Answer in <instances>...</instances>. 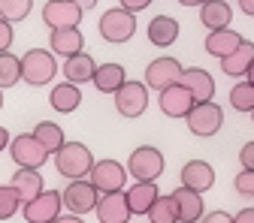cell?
I'll return each mask as SVG.
<instances>
[{
	"label": "cell",
	"mask_w": 254,
	"mask_h": 223,
	"mask_svg": "<svg viewBox=\"0 0 254 223\" xmlns=\"http://www.w3.org/2000/svg\"><path fill=\"white\" fill-rule=\"evenodd\" d=\"M52 157H55V169L67 178V181L88 178L91 169H94V157H91L88 145H82V142H67V145H61V151H55Z\"/></svg>",
	"instance_id": "obj_1"
},
{
	"label": "cell",
	"mask_w": 254,
	"mask_h": 223,
	"mask_svg": "<svg viewBox=\"0 0 254 223\" xmlns=\"http://www.w3.org/2000/svg\"><path fill=\"white\" fill-rule=\"evenodd\" d=\"M58 73V60H55V51H46V48H30L21 54V79L27 85H49Z\"/></svg>",
	"instance_id": "obj_2"
},
{
	"label": "cell",
	"mask_w": 254,
	"mask_h": 223,
	"mask_svg": "<svg viewBox=\"0 0 254 223\" xmlns=\"http://www.w3.org/2000/svg\"><path fill=\"white\" fill-rule=\"evenodd\" d=\"M97 27H100V37L106 43L121 45L127 40H133V34H136V18H133V12H127L124 6H115V9H106L100 15V24Z\"/></svg>",
	"instance_id": "obj_3"
},
{
	"label": "cell",
	"mask_w": 254,
	"mask_h": 223,
	"mask_svg": "<svg viewBox=\"0 0 254 223\" xmlns=\"http://www.w3.org/2000/svg\"><path fill=\"white\" fill-rule=\"evenodd\" d=\"M9 157L18 169H40V166H46L52 154L43 148V142L34 133H21L9 142Z\"/></svg>",
	"instance_id": "obj_4"
},
{
	"label": "cell",
	"mask_w": 254,
	"mask_h": 223,
	"mask_svg": "<svg viewBox=\"0 0 254 223\" xmlns=\"http://www.w3.org/2000/svg\"><path fill=\"white\" fill-rule=\"evenodd\" d=\"M61 196H64V208L73 211V214H88L97 208L100 202V190L94 187V181L88 178H79V181H70L67 190H61Z\"/></svg>",
	"instance_id": "obj_5"
},
{
	"label": "cell",
	"mask_w": 254,
	"mask_h": 223,
	"mask_svg": "<svg viewBox=\"0 0 254 223\" xmlns=\"http://www.w3.org/2000/svg\"><path fill=\"white\" fill-rule=\"evenodd\" d=\"M188 127H190V133L194 136H215L221 127H224V109H221L218 103L206 100V103H197L194 109H190V115L185 118Z\"/></svg>",
	"instance_id": "obj_6"
},
{
	"label": "cell",
	"mask_w": 254,
	"mask_h": 223,
	"mask_svg": "<svg viewBox=\"0 0 254 223\" xmlns=\"http://www.w3.org/2000/svg\"><path fill=\"white\" fill-rule=\"evenodd\" d=\"M127 172H130L136 181H157L164 175V154L151 148V145H142L130 154L127 160Z\"/></svg>",
	"instance_id": "obj_7"
},
{
	"label": "cell",
	"mask_w": 254,
	"mask_h": 223,
	"mask_svg": "<svg viewBox=\"0 0 254 223\" xmlns=\"http://www.w3.org/2000/svg\"><path fill=\"white\" fill-rule=\"evenodd\" d=\"M61 208H64L61 190H43L37 199L21 205V217L27 223H52L55 217H61Z\"/></svg>",
	"instance_id": "obj_8"
},
{
	"label": "cell",
	"mask_w": 254,
	"mask_h": 223,
	"mask_svg": "<svg viewBox=\"0 0 254 223\" xmlns=\"http://www.w3.org/2000/svg\"><path fill=\"white\" fill-rule=\"evenodd\" d=\"M115 109L121 118H139L148 109V85L127 79L115 93Z\"/></svg>",
	"instance_id": "obj_9"
},
{
	"label": "cell",
	"mask_w": 254,
	"mask_h": 223,
	"mask_svg": "<svg viewBox=\"0 0 254 223\" xmlns=\"http://www.w3.org/2000/svg\"><path fill=\"white\" fill-rule=\"evenodd\" d=\"M182 73H185V67H182L176 57H157V60H151L148 67H145V85L161 93V90L179 85L182 82Z\"/></svg>",
	"instance_id": "obj_10"
},
{
	"label": "cell",
	"mask_w": 254,
	"mask_h": 223,
	"mask_svg": "<svg viewBox=\"0 0 254 223\" xmlns=\"http://www.w3.org/2000/svg\"><path fill=\"white\" fill-rule=\"evenodd\" d=\"M82 6L76 0H49L43 6V24H49L52 30H64V27H79L82 21Z\"/></svg>",
	"instance_id": "obj_11"
},
{
	"label": "cell",
	"mask_w": 254,
	"mask_h": 223,
	"mask_svg": "<svg viewBox=\"0 0 254 223\" xmlns=\"http://www.w3.org/2000/svg\"><path fill=\"white\" fill-rule=\"evenodd\" d=\"M127 166H121L118 160H97L91 169V181L100 193H115V190H124V181H127Z\"/></svg>",
	"instance_id": "obj_12"
},
{
	"label": "cell",
	"mask_w": 254,
	"mask_h": 223,
	"mask_svg": "<svg viewBox=\"0 0 254 223\" xmlns=\"http://www.w3.org/2000/svg\"><path fill=\"white\" fill-rule=\"evenodd\" d=\"M157 106H161V112H164L167 118H188L190 109L197 106V100H194V93H190V90L179 82V85L161 90V97H157Z\"/></svg>",
	"instance_id": "obj_13"
},
{
	"label": "cell",
	"mask_w": 254,
	"mask_h": 223,
	"mask_svg": "<svg viewBox=\"0 0 254 223\" xmlns=\"http://www.w3.org/2000/svg\"><path fill=\"white\" fill-rule=\"evenodd\" d=\"M97 220L100 223H127L130 217V202H127V193L124 190H115V193H100V202H97Z\"/></svg>",
	"instance_id": "obj_14"
},
{
	"label": "cell",
	"mask_w": 254,
	"mask_h": 223,
	"mask_svg": "<svg viewBox=\"0 0 254 223\" xmlns=\"http://www.w3.org/2000/svg\"><path fill=\"white\" fill-rule=\"evenodd\" d=\"M173 199H176V208H179V223H200L203 214H206V205H203V193L200 190H190V187H179L173 190Z\"/></svg>",
	"instance_id": "obj_15"
},
{
	"label": "cell",
	"mask_w": 254,
	"mask_h": 223,
	"mask_svg": "<svg viewBox=\"0 0 254 223\" xmlns=\"http://www.w3.org/2000/svg\"><path fill=\"white\" fill-rule=\"evenodd\" d=\"M182 184L190 187V190H200V193H206V190L215 187V169L206 163V160H188L182 166Z\"/></svg>",
	"instance_id": "obj_16"
},
{
	"label": "cell",
	"mask_w": 254,
	"mask_h": 223,
	"mask_svg": "<svg viewBox=\"0 0 254 223\" xmlns=\"http://www.w3.org/2000/svg\"><path fill=\"white\" fill-rule=\"evenodd\" d=\"M94 73H97V63L88 51H79V54H70L64 60V79L73 82V85H85V82H94Z\"/></svg>",
	"instance_id": "obj_17"
},
{
	"label": "cell",
	"mask_w": 254,
	"mask_h": 223,
	"mask_svg": "<svg viewBox=\"0 0 254 223\" xmlns=\"http://www.w3.org/2000/svg\"><path fill=\"white\" fill-rule=\"evenodd\" d=\"M182 85H185L190 93H194L197 103H206V100L215 97V79H212L206 70H200V67L185 70V73H182Z\"/></svg>",
	"instance_id": "obj_18"
},
{
	"label": "cell",
	"mask_w": 254,
	"mask_h": 223,
	"mask_svg": "<svg viewBox=\"0 0 254 223\" xmlns=\"http://www.w3.org/2000/svg\"><path fill=\"white\" fill-rule=\"evenodd\" d=\"M251 63H254V43H242L233 54L227 57H221V73L230 76V79H242L248 70H251Z\"/></svg>",
	"instance_id": "obj_19"
},
{
	"label": "cell",
	"mask_w": 254,
	"mask_h": 223,
	"mask_svg": "<svg viewBox=\"0 0 254 223\" xmlns=\"http://www.w3.org/2000/svg\"><path fill=\"white\" fill-rule=\"evenodd\" d=\"M242 43H245V40L236 34V30L224 27V30H209V37H206V45H203V48H206L212 57H227V54H233Z\"/></svg>",
	"instance_id": "obj_20"
},
{
	"label": "cell",
	"mask_w": 254,
	"mask_h": 223,
	"mask_svg": "<svg viewBox=\"0 0 254 223\" xmlns=\"http://www.w3.org/2000/svg\"><path fill=\"white\" fill-rule=\"evenodd\" d=\"M200 21L209 30H224L233 21V6L227 3V0H206V3L200 6Z\"/></svg>",
	"instance_id": "obj_21"
},
{
	"label": "cell",
	"mask_w": 254,
	"mask_h": 223,
	"mask_svg": "<svg viewBox=\"0 0 254 223\" xmlns=\"http://www.w3.org/2000/svg\"><path fill=\"white\" fill-rule=\"evenodd\" d=\"M49 48H52L55 54H64V57H70V54H79V51L85 48V37H82V30H79V27L52 30Z\"/></svg>",
	"instance_id": "obj_22"
},
{
	"label": "cell",
	"mask_w": 254,
	"mask_h": 223,
	"mask_svg": "<svg viewBox=\"0 0 254 223\" xmlns=\"http://www.w3.org/2000/svg\"><path fill=\"white\" fill-rule=\"evenodd\" d=\"M179 40V21L170 15H157L148 21V43L157 48H167Z\"/></svg>",
	"instance_id": "obj_23"
},
{
	"label": "cell",
	"mask_w": 254,
	"mask_h": 223,
	"mask_svg": "<svg viewBox=\"0 0 254 223\" xmlns=\"http://www.w3.org/2000/svg\"><path fill=\"white\" fill-rule=\"evenodd\" d=\"M124 193H127V202H130L133 214H148V208L154 205V199L161 196V190H157L154 181H136L130 190H124Z\"/></svg>",
	"instance_id": "obj_24"
},
{
	"label": "cell",
	"mask_w": 254,
	"mask_h": 223,
	"mask_svg": "<svg viewBox=\"0 0 254 223\" xmlns=\"http://www.w3.org/2000/svg\"><path fill=\"white\" fill-rule=\"evenodd\" d=\"M49 103H52V109H55V112H61V115L76 112V109H79V103H82L79 85H73V82H61V85H55V88H52Z\"/></svg>",
	"instance_id": "obj_25"
},
{
	"label": "cell",
	"mask_w": 254,
	"mask_h": 223,
	"mask_svg": "<svg viewBox=\"0 0 254 223\" xmlns=\"http://www.w3.org/2000/svg\"><path fill=\"white\" fill-rule=\"evenodd\" d=\"M127 82V73L121 63H100L94 73V88L100 93H118V88Z\"/></svg>",
	"instance_id": "obj_26"
},
{
	"label": "cell",
	"mask_w": 254,
	"mask_h": 223,
	"mask_svg": "<svg viewBox=\"0 0 254 223\" xmlns=\"http://www.w3.org/2000/svg\"><path fill=\"white\" fill-rule=\"evenodd\" d=\"M9 184L18 190V196H21L24 202L37 199V196L43 193V175H40L37 169H15V175H12Z\"/></svg>",
	"instance_id": "obj_27"
},
{
	"label": "cell",
	"mask_w": 254,
	"mask_h": 223,
	"mask_svg": "<svg viewBox=\"0 0 254 223\" xmlns=\"http://www.w3.org/2000/svg\"><path fill=\"white\" fill-rule=\"evenodd\" d=\"M145 217H148L151 223H179V208H176L173 193H161V196H157Z\"/></svg>",
	"instance_id": "obj_28"
},
{
	"label": "cell",
	"mask_w": 254,
	"mask_h": 223,
	"mask_svg": "<svg viewBox=\"0 0 254 223\" xmlns=\"http://www.w3.org/2000/svg\"><path fill=\"white\" fill-rule=\"evenodd\" d=\"M34 136L43 142V148H46L49 154L61 151V145H67V139H64V130H61L55 121H40V124L34 127Z\"/></svg>",
	"instance_id": "obj_29"
},
{
	"label": "cell",
	"mask_w": 254,
	"mask_h": 223,
	"mask_svg": "<svg viewBox=\"0 0 254 223\" xmlns=\"http://www.w3.org/2000/svg\"><path fill=\"white\" fill-rule=\"evenodd\" d=\"M21 82V60L12 51L0 54V88H12Z\"/></svg>",
	"instance_id": "obj_30"
},
{
	"label": "cell",
	"mask_w": 254,
	"mask_h": 223,
	"mask_svg": "<svg viewBox=\"0 0 254 223\" xmlns=\"http://www.w3.org/2000/svg\"><path fill=\"white\" fill-rule=\"evenodd\" d=\"M230 106L236 109V112H254V85L245 79V82H239L233 90H230Z\"/></svg>",
	"instance_id": "obj_31"
},
{
	"label": "cell",
	"mask_w": 254,
	"mask_h": 223,
	"mask_svg": "<svg viewBox=\"0 0 254 223\" xmlns=\"http://www.w3.org/2000/svg\"><path fill=\"white\" fill-rule=\"evenodd\" d=\"M24 205V199L18 196V190L12 187V184H0V220H9V217H15L18 214V208Z\"/></svg>",
	"instance_id": "obj_32"
},
{
	"label": "cell",
	"mask_w": 254,
	"mask_h": 223,
	"mask_svg": "<svg viewBox=\"0 0 254 223\" xmlns=\"http://www.w3.org/2000/svg\"><path fill=\"white\" fill-rule=\"evenodd\" d=\"M30 9H34V0H0V18H6L12 24L27 18Z\"/></svg>",
	"instance_id": "obj_33"
},
{
	"label": "cell",
	"mask_w": 254,
	"mask_h": 223,
	"mask_svg": "<svg viewBox=\"0 0 254 223\" xmlns=\"http://www.w3.org/2000/svg\"><path fill=\"white\" fill-rule=\"evenodd\" d=\"M233 187L239 190L242 196H251V199H254V169H242V172L233 178Z\"/></svg>",
	"instance_id": "obj_34"
},
{
	"label": "cell",
	"mask_w": 254,
	"mask_h": 223,
	"mask_svg": "<svg viewBox=\"0 0 254 223\" xmlns=\"http://www.w3.org/2000/svg\"><path fill=\"white\" fill-rule=\"evenodd\" d=\"M12 40H15V34H12V21L0 18V54H3V51H9Z\"/></svg>",
	"instance_id": "obj_35"
},
{
	"label": "cell",
	"mask_w": 254,
	"mask_h": 223,
	"mask_svg": "<svg viewBox=\"0 0 254 223\" xmlns=\"http://www.w3.org/2000/svg\"><path fill=\"white\" fill-rule=\"evenodd\" d=\"M239 163H242V169H254V142H245V145H242Z\"/></svg>",
	"instance_id": "obj_36"
},
{
	"label": "cell",
	"mask_w": 254,
	"mask_h": 223,
	"mask_svg": "<svg viewBox=\"0 0 254 223\" xmlns=\"http://www.w3.org/2000/svg\"><path fill=\"white\" fill-rule=\"evenodd\" d=\"M151 3H154V0H118V6H124L127 12H133V15L142 12V9H148Z\"/></svg>",
	"instance_id": "obj_37"
},
{
	"label": "cell",
	"mask_w": 254,
	"mask_h": 223,
	"mask_svg": "<svg viewBox=\"0 0 254 223\" xmlns=\"http://www.w3.org/2000/svg\"><path fill=\"white\" fill-rule=\"evenodd\" d=\"M200 223H233V214H227V211H209V214H203V220Z\"/></svg>",
	"instance_id": "obj_38"
},
{
	"label": "cell",
	"mask_w": 254,
	"mask_h": 223,
	"mask_svg": "<svg viewBox=\"0 0 254 223\" xmlns=\"http://www.w3.org/2000/svg\"><path fill=\"white\" fill-rule=\"evenodd\" d=\"M233 223H254V208H242L239 214H233Z\"/></svg>",
	"instance_id": "obj_39"
},
{
	"label": "cell",
	"mask_w": 254,
	"mask_h": 223,
	"mask_svg": "<svg viewBox=\"0 0 254 223\" xmlns=\"http://www.w3.org/2000/svg\"><path fill=\"white\" fill-rule=\"evenodd\" d=\"M52 223H85V220H82V217H79V214H73V211H70V214H67V217H55V220H52Z\"/></svg>",
	"instance_id": "obj_40"
},
{
	"label": "cell",
	"mask_w": 254,
	"mask_h": 223,
	"mask_svg": "<svg viewBox=\"0 0 254 223\" xmlns=\"http://www.w3.org/2000/svg\"><path fill=\"white\" fill-rule=\"evenodd\" d=\"M239 9H242L245 15H251V18H254V0H239Z\"/></svg>",
	"instance_id": "obj_41"
},
{
	"label": "cell",
	"mask_w": 254,
	"mask_h": 223,
	"mask_svg": "<svg viewBox=\"0 0 254 223\" xmlns=\"http://www.w3.org/2000/svg\"><path fill=\"white\" fill-rule=\"evenodd\" d=\"M9 133H6V127H0V151H3V148H9Z\"/></svg>",
	"instance_id": "obj_42"
},
{
	"label": "cell",
	"mask_w": 254,
	"mask_h": 223,
	"mask_svg": "<svg viewBox=\"0 0 254 223\" xmlns=\"http://www.w3.org/2000/svg\"><path fill=\"white\" fill-rule=\"evenodd\" d=\"M179 3H182V6H188V9H190V6H203V3H206V0H179Z\"/></svg>",
	"instance_id": "obj_43"
},
{
	"label": "cell",
	"mask_w": 254,
	"mask_h": 223,
	"mask_svg": "<svg viewBox=\"0 0 254 223\" xmlns=\"http://www.w3.org/2000/svg\"><path fill=\"white\" fill-rule=\"evenodd\" d=\"M245 79H248V82H251V85H254V63H251V70H248V73H245Z\"/></svg>",
	"instance_id": "obj_44"
},
{
	"label": "cell",
	"mask_w": 254,
	"mask_h": 223,
	"mask_svg": "<svg viewBox=\"0 0 254 223\" xmlns=\"http://www.w3.org/2000/svg\"><path fill=\"white\" fill-rule=\"evenodd\" d=\"M0 109H3V88H0Z\"/></svg>",
	"instance_id": "obj_45"
},
{
	"label": "cell",
	"mask_w": 254,
	"mask_h": 223,
	"mask_svg": "<svg viewBox=\"0 0 254 223\" xmlns=\"http://www.w3.org/2000/svg\"><path fill=\"white\" fill-rule=\"evenodd\" d=\"M251 124H254V112H251Z\"/></svg>",
	"instance_id": "obj_46"
},
{
	"label": "cell",
	"mask_w": 254,
	"mask_h": 223,
	"mask_svg": "<svg viewBox=\"0 0 254 223\" xmlns=\"http://www.w3.org/2000/svg\"><path fill=\"white\" fill-rule=\"evenodd\" d=\"M76 3H79V0H76Z\"/></svg>",
	"instance_id": "obj_47"
},
{
	"label": "cell",
	"mask_w": 254,
	"mask_h": 223,
	"mask_svg": "<svg viewBox=\"0 0 254 223\" xmlns=\"http://www.w3.org/2000/svg\"><path fill=\"white\" fill-rule=\"evenodd\" d=\"M127 223H130V220H127Z\"/></svg>",
	"instance_id": "obj_48"
}]
</instances>
